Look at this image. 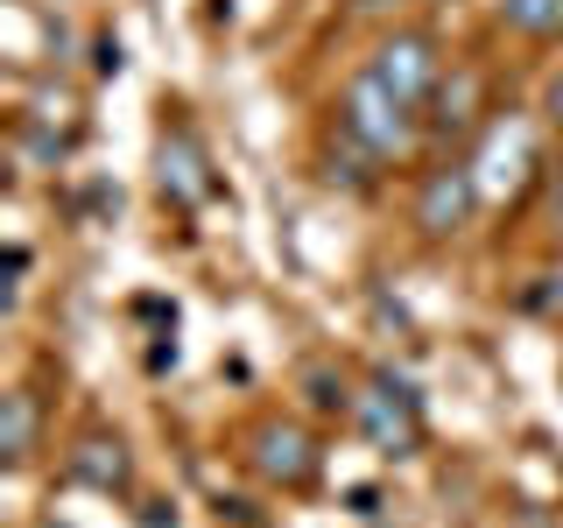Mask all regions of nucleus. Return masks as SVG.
<instances>
[{
    "label": "nucleus",
    "instance_id": "1",
    "mask_svg": "<svg viewBox=\"0 0 563 528\" xmlns=\"http://www.w3.org/2000/svg\"><path fill=\"white\" fill-rule=\"evenodd\" d=\"M339 141H352L366 163H395V155H409V141H416V106H401L380 78L360 70V78L339 92Z\"/></svg>",
    "mask_w": 563,
    "mask_h": 528
},
{
    "label": "nucleus",
    "instance_id": "2",
    "mask_svg": "<svg viewBox=\"0 0 563 528\" xmlns=\"http://www.w3.org/2000/svg\"><path fill=\"white\" fill-rule=\"evenodd\" d=\"M366 78H380L401 106L422 113L437 99V85H444V50H437L430 29H387L374 43V57H366Z\"/></svg>",
    "mask_w": 563,
    "mask_h": 528
},
{
    "label": "nucleus",
    "instance_id": "3",
    "mask_svg": "<svg viewBox=\"0 0 563 528\" xmlns=\"http://www.w3.org/2000/svg\"><path fill=\"white\" fill-rule=\"evenodd\" d=\"M479 205H486V190H479V176H472V163H444V169H430L416 184L409 219H416L422 240H457L472 219H479Z\"/></svg>",
    "mask_w": 563,
    "mask_h": 528
},
{
    "label": "nucleus",
    "instance_id": "4",
    "mask_svg": "<svg viewBox=\"0 0 563 528\" xmlns=\"http://www.w3.org/2000/svg\"><path fill=\"white\" fill-rule=\"evenodd\" d=\"M246 465H254L268 486H289V493H296V486L317 480V465H324V458H317V437L303 430V422L261 416L254 430H246Z\"/></svg>",
    "mask_w": 563,
    "mask_h": 528
},
{
    "label": "nucleus",
    "instance_id": "5",
    "mask_svg": "<svg viewBox=\"0 0 563 528\" xmlns=\"http://www.w3.org/2000/svg\"><path fill=\"white\" fill-rule=\"evenodd\" d=\"M352 422H360V437L374 451H387V458H401V451H416V437H422V416H416V395L401 381H374L360 402H352Z\"/></svg>",
    "mask_w": 563,
    "mask_h": 528
},
{
    "label": "nucleus",
    "instance_id": "6",
    "mask_svg": "<svg viewBox=\"0 0 563 528\" xmlns=\"http://www.w3.org/2000/svg\"><path fill=\"white\" fill-rule=\"evenodd\" d=\"M155 184H163V198L176 211H198L211 198V169H205V148L198 134L184 128V120H169L163 134H155Z\"/></svg>",
    "mask_w": 563,
    "mask_h": 528
},
{
    "label": "nucleus",
    "instance_id": "7",
    "mask_svg": "<svg viewBox=\"0 0 563 528\" xmlns=\"http://www.w3.org/2000/svg\"><path fill=\"white\" fill-rule=\"evenodd\" d=\"M528 163H536V141H528L521 120H500V128H486L479 141V155H472V176H479V190L486 198H500V190H515Z\"/></svg>",
    "mask_w": 563,
    "mask_h": 528
},
{
    "label": "nucleus",
    "instance_id": "8",
    "mask_svg": "<svg viewBox=\"0 0 563 528\" xmlns=\"http://www.w3.org/2000/svg\"><path fill=\"white\" fill-rule=\"evenodd\" d=\"M128 472H134V458H128V444H120L113 430H85L78 451H70V480H78V486L120 493V486H128Z\"/></svg>",
    "mask_w": 563,
    "mask_h": 528
},
{
    "label": "nucleus",
    "instance_id": "9",
    "mask_svg": "<svg viewBox=\"0 0 563 528\" xmlns=\"http://www.w3.org/2000/svg\"><path fill=\"white\" fill-rule=\"evenodd\" d=\"M493 14L521 43H563V0H493Z\"/></svg>",
    "mask_w": 563,
    "mask_h": 528
},
{
    "label": "nucleus",
    "instance_id": "10",
    "mask_svg": "<svg viewBox=\"0 0 563 528\" xmlns=\"http://www.w3.org/2000/svg\"><path fill=\"white\" fill-rule=\"evenodd\" d=\"M0 451H8V465H29V451H35V402L22 387L0 402Z\"/></svg>",
    "mask_w": 563,
    "mask_h": 528
},
{
    "label": "nucleus",
    "instance_id": "11",
    "mask_svg": "<svg viewBox=\"0 0 563 528\" xmlns=\"http://www.w3.org/2000/svg\"><path fill=\"white\" fill-rule=\"evenodd\" d=\"M521 304L536 310V317H550V324H563V254L550 261V268H536V275H528Z\"/></svg>",
    "mask_w": 563,
    "mask_h": 528
},
{
    "label": "nucleus",
    "instance_id": "12",
    "mask_svg": "<svg viewBox=\"0 0 563 528\" xmlns=\"http://www.w3.org/2000/svg\"><path fill=\"white\" fill-rule=\"evenodd\" d=\"M542 120H550V128L563 134V70H556L550 85H542Z\"/></svg>",
    "mask_w": 563,
    "mask_h": 528
},
{
    "label": "nucleus",
    "instance_id": "13",
    "mask_svg": "<svg viewBox=\"0 0 563 528\" xmlns=\"http://www.w3.org/2000/svg\"><path fill=\"white\" fill-rule=\"evenodd\" d=\"M409 0H352V14H401Z\"/></svg>",
    "mask_w": 563,
    "mask_h": 528
},
{
    "label": "nucleus",
    "instance_id": "14",
    "mask_svg": "<svg viewBox=\"0 0 563 528\" xmlns=\"http://www.w3.org/2000/svg\"><path fill=\"white\" fill-rule=\"evenodd\" d=\"M550 233L563 240V176H556V184H550Z\"/></svg>",
    "mask_w": 563,
    "mask_h": 528
}]
</instances>
